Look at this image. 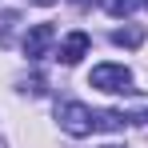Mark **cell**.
<instances>
[{
  "instance_id": "1",
  "label": "cell",
  "mask_w": 148,
  "mask_h": 148,
  "mask_svg": "<svg viewBox=\"0 0 148 148\" xmlns=\"http://www.w3.org/2000/svg\"><path fill=\"white\" fill-rule=\"evenodd\" d=\"M56 120L68 136H92V132H124L128 124H136V116L128 112H116V108H88L80 100H64L56 104Z\"/></svg>"
},
{
  "instance_id": "2",
  "label": "cell",
  "mask_w": 148,
  "mask_h": 148,
  "mask_svg": "<svg viewBox=\"0 0 148 148\" xmlns=\"http://www.w3.org/2000/svg\"><path fill=\"white\" fill-rule=\"evenodd\" d=\"M88 84L100 88V92H132V72L124 64H96Z\"/></svg>"
},
{
  "instance_id": "3",
  "label": "cell",
  "mask_w": 148,
  "mask_h": 148,
  "mask_svg": "<svg viewBox=\"0 0 148 148\" xmlns=\"http://www.w3.org/2000/svg\"><path fill=\"white\" fill-rule=\"evenodd\" d=\"M52 24H32L24 36V56L28 60H40V56H48V44H52Z\"/></svg>"
},
{
  "instance_id": "4",
  "label": "cell",
  "mask_w": 148,
  "mask_h": 148,
  "mask_svg": "<svg viewBox=\"0 0 148 148\" xmlns=\"http://www.w3.org/2000/svg\"><path fill=\"white\" fill-rule=\"evenodd\" d=\"M88 44H92V40H88V32H68V36L60 40V52H56V56H60L64 64H76V60L88 52Z\"/></svg>"
},
{
  "instance_id": "5",
  "label": "cell",
  "mask_w": 148,
  "mask_h": 148,
  "mask_svg": "<svg viewBox=\"0 0 148 148\" xmlns=\"http://www.w3.org/2000/svg\"><path fill=\"white\" fill-rule=\"evenodd\" d=\"M112 44H120V48H140V44H144V32H140V28H116V32H112Z\"/></svg>"
},
{
  "instance_id": "6",
  "label": "cell",
  "mask_w": 148,
  "mask_h": 148,
  "mask_svg": "<svg viewBox=\"0 0 148 148\" xmlns=\"http://www.w3.org/2000/svg\"><path fill=\"white\" fill-rule=\"evenodd\" d=\"M140 8V0H104V12L108 16H132Z\"/></svg>"
},
{
  "instance_id": "7",
  "label": "cell",
  "mask_w": 148,
  "mask_h": 148,
  "mask_svg": "<svg viewBox=\"0 0 148 148\" xmlns=\"http://www.w3.org/2000/svg\"><path fill=\"white\" fill-rule=\"evenodd\" d=\"M24 92H32V96H44V76H32V80H24Z\"/></svg>"
},
{
  "instance_id": "8",
  "label": "cell",
  "mask_w": 148,
  "mask_h": 148,
  "mask_svg": "<svg viewBox=\"0 0 148 148\" xmlns=\"http://www.w3.org/2000/svg\"><path fill=\"white\" fill-rule=\"evenodd\" d=\"M28 4H56V0H28Z\"/></svg>"
},
{
  "instance_id": "9",
  "label": "cell",
  "mask_w": 148,
  "mask_h": 148,
  "mask_svg": "<svg viewBox=\"0 0 148 148\" xmlns=\"http://www.w3.org/2000/svg\"><path fill=\"white\" fill-rule=\"evenodd\" d=\"M72 4H76V8H84V4H88V0H72Z\"/></svg>"
},
{
  "instance_id": "10",
  "label": "cell",
  "mask_w": 148,
  "mask_h": 148,
  "mask_svg": "<svg viewBox=\"0 0 148 148\" xmlns=\"http://www.w3.org/2000/svg\"><path fill=\"white\" fill-rule=\"evenodd\" d=\"M0 148H8V144H4V140H0Z\"/></svg>"
},
{
  "instance_id": "11",
  "label": "cell",
  "mask_w": 148,
  "mask_h": 148,
  "mask_svg": "<svg viewBox=\"0 0 148 148\" xmlns=\"http://www.w3.org/2000/svg\"><path fill=\"white\" fill-rule=\"evenodd\" d=\"M144 4H148V0H144Z\"/></svg>"
}]
</instances>
